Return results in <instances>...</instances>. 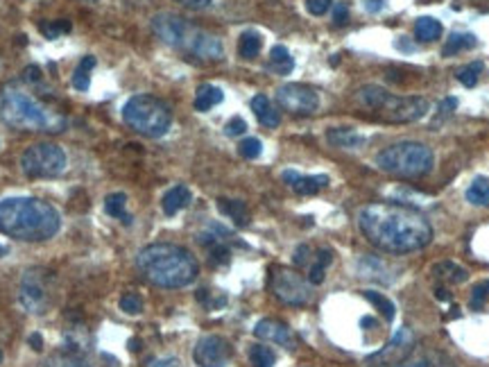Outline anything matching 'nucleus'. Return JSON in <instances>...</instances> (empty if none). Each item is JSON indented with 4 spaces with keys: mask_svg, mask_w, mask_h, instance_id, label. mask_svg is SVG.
<instances>
[{
    "mask_svg": "<svg viewBox=\"0 0 489 367\" xmlns=\"http://www.w3.org/2000/svg\"><path fill=\"white\" fill-rule=\"evenodd\" d=\"M225 100V93H222L220 87H213V84H202V87H197V93H195V112H209L216 105Z\"/></svg>",
    "mask_w": 489,
    "mask_h": 367,
    "instance_id": "23",
    "label": "nucleus"
},
{
    "mask_svg": "<svg viewBox=\"0 0 489 367\" xmlns=\"http://www.w3.org/2000/svg\"><path fill=\"white\" fill-rule=\"evenodd\" d=\"M23 75H25V80L28 82H39L41 80V71L37 66H30V68H25L23 71Z\"/></svg>",
    "mask_w": 489,
    "mask_h": 367,
    "instance_id": "49",
    "label": "nucleus"
},
{
    "mask_svg": "<svg viewBox=\"0 0 489 367\" xmlns=\"http://www.w3.org/2000/svg\"><path fill=\"white\" fill-rule=\"evenodd\" d=\"M62 220L53 204L37 198H7L0 202V234L23 243H44L57 236Z\"/></svg>",
    "mask_w": 489,
    "mask_h": 367,
    "instance_id": "2",
    "label": "nucleus"
},
{
    "mask_svg": "<svg viewBox=\"0 0 489 367\" xmlns=\"http://www.w3.org/2000/svg\"><path fill=\"white\" fill-rule=\"evenodd\" d=\"M105 213L111 218L123 220L125 225H132V216L127 213V198L125 193H111L105 198Z\"/></svg>",
    "mask_w": 489,
    "mask_h": 367,
    "instance_id": "30",
    "label": "nucleus"
},
{
    "mask_svg": "<svg viewBox=\"0 0 489 367\" xmlns=\"http://www.w3.org/2000/svg\"><path fill=\"white\" fill-rule=\"evenodd\" d=\"M394 367H458L444 352H435V349L415 347L408 358H403L399 365Z\"/></svg>",
    "mask_w": 489,
    "mask_h": 367,
    "instance_id": "18",
    "label": "nucleus"
},
{
    "mask_svg": "<svg viewBox=\"0 0 489 367\" xmlns=\"http://www.w3.org/2000/svg\"><path fill=\"white\" fill-rule=\"evenodd\" d=\"M152 32L173 50H179L200 62H220L225 57L222 41L207 30L197 28L191 21L173 12H161L152 16Z\"/></svg>",
    "mask_w": 489,
    "mask_h": 367,
    "instance_id": "4",
    "label": "nucleus"
},
{
    "mask_svg": "<svg viewBox=\"0 0 489 367\" xmlns=\"http://www.w3.org/2000/svg\"><path fill=\"white\" fill-rule=\"evenodd\" d=\"M270 290L281 304L288 306H306L313 300L311 281L286 266H274L270 270Z\"/></svg>",
    "mask_w": 489,
    "mask_h": 367,
    "instance_id": "10",
    "label": "nucleus"
},
{
    "mask_svg": "<svg viewBox=\"0 0 489 367\" xmlns=\"http://www.w3.org/2000/svg\"><path fill=\"white\" fill-rule=\"evenodd\" d=\"M96 68V57H82V62L77 64L75 73H73V87L77 91H89L91 87V71Z\"/></svg>",
    "mask_w": 489,
    "mask_h": 367,
    "instance_id": "32",
    "label": "nucleus"
},
{
    "mask_svg": "<svg viewBox=\"0 0 489 367\" xmlns=\"http://www.w3.org/2000/svg\"><path fill=\"white\" fill-rule=\"evenodd\" d=\"M311 261H313V256H311V247L308 245H299L297 250H295V266L297 268H308L311 266Z\"/></svg>",
    "mask_w": 489,
    "mask_h": 367,
    "instance_id": "44",
    "label": "nucleus"
},
{
    "mask_svg": "<svg viewBox=\"0 0 489 367\" xmlns=\"http://www.w3.org/2000/svg\"><path fill=\"white\" fill-rule=\"evenodd\" d=\"M360 324H363V327H376V324H379V322H376L374 318H370V315H367V318L360 320Z\"/></svg>",
    "mask_w": 489,
    "mask_h": 367,
    "instance_id": "52",
    "label": "nucleus"
},
{
    "mask_svg": "<svg viewBox=\"0 0 489 367\" xmlns=\"http://www.w3.org/2000/svg\"><path fill=\"white\" fill-rule=\"evenodd\" d=\"M349 21V7L347 3H333V23L345 25Z\"/></svg>",
    "mask_w": 489,
    "mask_h": 367,
    "instance_id": "45",
    "label": "nucleus"
},
{
    "mask_svg": "<svg viewBox=\"0 0 489 367\" xmlns=\"http://www.w3.org/2000/svg\"><path fill=\"white\" fill-rule=\"evenodd\" d=\"M0 121L19 132H53L59 134L66 127L62 114L48 109L30 93L16 87L0 91Z\"/></svg>",
    "mask_w": 489,
    "mask_h": 367,
    "instance_id": "5",
    "label": "nucleus"
},
{
    "mask_svg": "<svg viewBox=\"0 0 489 367\" xmlns=\"http://www.w3.org/2000/svg\"><path fill=\"white\" fill-rule=\"evenodd\" d=\"M356 102L363 109H370L385 123H415L428 114V100L422 96H394L379 84H367L356 91Z\"/></svg>",
    "mask_w": 489,
    "mask_h": 367,
    "instance_id": "6",
    "label": "nucleus"
},
{
    "mask_svg": "<svg viewBox=\"0 0 489 367\" xmlns=\"http://www.w3.org/2000/svg\"><path fill=\"white\" fill-rule=\"evenodd\" d=\"M50 272L44 268H32L23 275L21 288H19V302L28 313L32 315H44L50 309V297H53V288H50Z\"/></svg>",
    "mask_w": 489,
    "mask_h": 367,
    "instance_id": "11",
    "label": "nucleus"
},
{
    "mask_svg": "<svg viewBox=\"0 0 489 367\" xmlns=\"http://www.w3.org/2000/svg\"><path fill=\"white\" fill-rule=\"evenodd\" d=\"M250 361H252L254 367H274V363H277V356H274V352L270 347L252 345L250 347Z\"/></svg>",
    "mask_w": 489,
    "mask_h": 367,
    "instance_id": "36",
    "label": "nucleus"
},
{
    "mask_svg": "<svg viewBox=\"0 0 489 367\" xmlns=\"http://www.w3.org/2000/svg\"><path fill=\"white\" fill-rule=\"evenodd\" d=\"M281 179L297 195H315L331 184V179L326 175H302V173H297V170H283Z\"/></svg>",
    "mask_w": 489,
    "mask_h": 367,
    "instance_id": "17",
    "label": "nucleus"
},
{
    "mask_svg": "<svg viewBox=\"0 0 489 367\" xmlns=\"http://www.w3.org/2000/svg\"><path fill=\"white\" fill-rule=\"evenodd\" d=\"M435 297H437V300H442V302H449L451 300V295H449V290H446V288H435Z\"/></svg>",
    "mask_w": 489,
    "mask_h": 367,
    "instance_id": "51",
    "label": "nucleus"
},
{
    "mask_svg": "<svg viewBox=\"0 0 489 367\" xmlns=\"http://www.w3.org/2000/svg\"><path fill=\"white\" fill-rule=\"evenodd\" d=\"M238 152H240V155H243L245 159H259L261 152H263V143L256 139V136H250V139L240 141Z\"/></svg>",
    "mask_w": 489,
    "mask_h": 367,
    "instance_id": "40",
    "label": "nucleus"
},
{
    "mask_svg": "<svg viewBox=\"0 0 489 367\" xmlns=\"http://www.w3.org/2000/svg\"><path fill=\"white\" fill-rule=\"evenodd\" d=\"M118 306H120V311L127 315H139L143 313V297L139 293H125L120 297Z\"/></svg>",
    "mask_w": 489,
    "mask_h": 367,
    "instance_id": "37",
    "label": "nucleus"
},
{
    "mask_svg": "<svg viewBox=\"0 0 489 367\" xmlns=\"http://www.w3.org/2000/svg\"><path fill=\"white\" fill-rule=\"evenodd\" d=\"M123 121L130 130L148 139H161L173 125V112L163 100L150 93L132 96L123 107Z\"/></svg>",
    "mask_w": 489,
    "mask_h": 367,
    "instance_id": "8",
    "label": "nucleus"
},
{
    "mask_svg": "<svg viewBox=\"0 0 489 367\" xmlns=\"http://www.w3.org/2000/svg\"><path fill=\"white\" fill-rule=\"evenodd\" d=\"M376 166L383 173L401 179H419L426 177L435 166L433 150L417 141H401L376 155Z\"/></svg>",
    "mask_w": 489,
    "mask_h": 367,
    "instance_id": "7",
    "label": "nucleus"
},
{
    "mask_svg": "<svg viewBox=\"0 0 489 367\" xmlns=\"http://www.w3.org/2000/svg\"><path fill=\"white\" fill-rule=\"evenodd\" d=\"M28 345L34 349V352H44V338H41L39 334H32L28 338Z\"/></svg>",
    "mask_w": 489,
    "mask_h": 367,
    "instance_id": "50",
    "label": "nucleus"
},
{
    "mask_svg": "<svg viewBox=\"0 0 489 367\" xmlns=\"http://www.w3.org/2000/svg\"><path fill=\"white\" fill-rule=\"evenodd\" d=\"M150 367H184L182 361L175 356H168V358H159V361H154Z\"/></svg>",
    "mask_w": 489,
    "mask_h": 367,
    "instance_id": "46",
    "label": "nucleus"
},
{
    "mask_svg": "<svg viewBox=\"0 0 489 367\" xmlns=\"http://www.w3.org/2000/svg\"><path fill=\"white\" fill-rule=\"evenodd\" d=\"M231 343L222 336H202L193 349V361L200 367H227L231 361Z\"/></svg>",
    "mask_w": 489,
    "mask_h": 367,
    "instance_id": "14",
    "label": "nucleus"
},
{
    "mask_svg": "<svg viewBox=\"0 0 489 367\" xmlns=\"http://www.w3.org/2000/svg\"><path fill=\"white\" fill-rule=\"evenodd\" d=\"M331 261H333V252L326 250V247H322V250L317 252L315 259L311 261V266H308L306 279L311 281V286H320V284H322L324 275H326V268L331 266Z\"/></svg>",
    "mask_w": 489,
    "mask_h": 367,
    "instance_id": "27",
    "label": "nucleus"
},
{
    "mask_svg": "<svg viewBox=\"0 0 489 367\" xmlns=\"http://www.w3.org/2000/svg\"><path fill=\"white\" fill-rule=\"evenodd\" d=\"M252 112L256 116V121H259L263 127H270V130H274V127H279L281 123V116L277 109L272 107V102L268 96H263V93H259V96H254L252 98Z\"/></svg>",
    "mask_w": 489,
    "mask_h": 367,
    "instance_id": "21",
    "label": "nucleus"
},
{
    "mask_svg": "<svg viewBox=\"0 0 489 367\" xmlns=\"http://www.w3.org/2000/svg\"><path fill=\"white\" fill-rule=\"evenodd\" d=\"M356 272H358V277L370 279L374 284H383V286L394 284L399 277V268H394L392 263L381 259V256H360L356 263Z\"/></svg>",
    "mask_w": 489,
    "mask_h": 367,
    "instance_id": "15",
    "label": "nucleus"
},
{
    "mask_svg": "<svg viewBox=\"0 0 489 367\" xmlns=\"http://www.w3.org/2000/svg\"><path fill=\"white\" fill-rule=\"evenodd\" d=\"M415 345V334L408 327L397 329V334L392 336L388 347H383L381 352L372 354L367 358V367H394L399 365L403 358H408Z\"/></svg>",
    "mask_w": 489,
    "mask_h": 367,
    "instance_id": "13",
    "label": "nucleus"
},
{
    "mask_svg": "<svg viewBox=\"0 0 489 367\" xmlns=\"http://www.w3.org/2000/svg\"><path fill=\"white\" fill-rule=\"evenodd\" d=\"M261 48H263V39H261L259 32L247 30V32L240 34V39H238V55L243 57V59H254V57H259Z\"/></svg>",
    "mask_w": 489,
    "mask_h": 367,
    "instance_id": "31",
    "label": "nucleus"
},
{
    "mask_svg": "<svg viewBox=\"0 0 489 367\" xmlns=\"http://www.w3.org/2000/svg\"><path fill=\"white\" fill-rule=\"evenodd\" d=\"M229 259H231V252H229V247L222 241L209 245V261H211V266H227Z\"/></svg>",
    "mask_w": 489,
    "mask_h": 367,
    "instance_id": "39",
    "label": "nucleus"
},
{
    "mask_svg": "<svg viewBox=\"0 0 489 367\" xmlns=\"http://www.w3.org/2000/svg\"><path fill=\"white\" fill-rule=\"evenodd\" d=\"M136 268L141 275L159 288H184L191 286L200 272L197 259L182 245L152 243L143 247L136 256Z\"/></svg>",
    "mask_w": 489,
    "mask_h": 367,
    "instance_id": "3",
    "label": "nucleus"
},
{
    "mask_svg": "<svg viewBox=\"0 0 489 367\" xmlns=\"http://www.w3.org/2000/svg\"><path fill=\"white\" fill-rule=\"evenodd\" d=\"M326 141L340 150H358L363 148L367 139L356 130H351V127H333V130L326 132Z\"/></svg>",
    "mask_w": 489,
    "mask_h": 367,
    "instance_id": "20",
    "label": "nucleus"
},
{
    "mask_svg": "<svg viewBox=\"0 0 489 367\" xmlns=\"http://www.w3.org/2000/svg\"><path fill=\"white\" fill-rule=\"evenodd\" d=\"M363 7L370 14H379L383 10V0H363Z\"/></svg>",
    "mask_w": 489,
    "mask_h": 367,
    "instance_id": "48",
    "label": "nucleus"
},
{
    "mask_svg": "<svg viewBox=\"0 0 489 367\" xmlns=\"http://www.w3.org/2000/svg\"><path fill=\"white\" fill-rule=\"evenodd\" d=\"M0 361H3V354H0Z\"/></svg>",
    "mask_w": 489,
    "mask_h": 367,
    "instance_id": "55",
    "label": "nucleus"
},
{
    "mask_svg": "<svg viewBox=\"0 0 489 367\" xmlns=\"http://www.w3.org/2000/svg\"><path fill=\"white\" fill-rule=\"evenodd\" d=\"M277 105L288 114L311 116L320 109V96L306 84H283L277 89Z\"/></svg>",
    "mask_w": 489,
    "mask_h": 367,
    "instance_id": "12",
    "label": "nucleus"
},
{
    "mask_svg": "<svg viewBox=\"0 0 489 367\" xmlns=\"http://www.w3.org/2000/svg\"><path fill=\"white\" fill-rule=\"evenodd\" d=\"M333 7V0H306V10L313 16H324Z\"/></svg>",
    "mask_w": 489,
    "mask_h": 367,
    "instance_id": "43",
    "label": "nucleus"
},
{
    "mask_svg": "<svg viewBox=\"0 0 489 367\" xmlns=\"http://www.w3.org/2000/svg\"><path fill=\"white\" fill-rule=\"evenodd\" d=\"M139 345H141V343H139V340H136V338H132V340H130V349H132V352H139Z\"/></svg>",
    "mask_w": 489,
    "mask_h": 367,
    "instance_id": "53",
    "label": "nucleus"
},
{
    "mask_svg": "<svg viewBox=\"0 0 489 367\" xmlns=\"http://www.w3.org/2000/svg\"><path fill=\"white\" fill-rule=\"evenodd\" d=\"M254 336L265 340V343H274V345H281L286 349L297 347V338L293 334V329H290L286 322L274 320V318H263V320L256 322Z\"/></svg>",
    "mask_w": 489,
    "mask_h": 367,
    "instance_id": "16",
    "label": "nucleus"
},
{
    "mask_svg": "<svg viewBox=\"0 0 489 367\" xmlns=\"http://www.w3.org/2000/svg\"><path fill=\"white\" fill-rule=\"evenodd\" d=\"M465 198H467L469 204H474V207L489 209V177L480 175V177L471 179V184L467 186Z\"/></svg>",
    "mask_w": 489,
    "mask_h": 367,
    "instance_id": "25",
    "label": "nucleus"
},
{
    "mask_svg": "<svg viewBox=\"0 0 489 367\" xmlns=\"http://www.w3.org/2000/svg\"><path fill=\"white\" fill-rule=\"evenodd\" d=\"M245 132H247V123L243 121V118H238V116H234V118H231V121L225 125V134L231 136V139H236V136H243Z\"/></svg>",
    "mask_w": 489,
    "mask_h": 367,
    "instance_id": "42",
    "label": "nucleus"
},
{
    "mask_svg": "<svg viewBox=\"0 0 489 367\" xmlns=\"http://www.w3.org/2000/svg\"><path fill=\"white\" fill-rule=\"evenodd\" d=\"M363 297H365V300L370 302V304H374L379 311H383L385 320H388V322L394 320V315H397V309H394V304H392L383 293H376V290H363Z\"/></svg>",
    "mask_w": 489,
    "mask_h": 367,
    "instance_id": "35",
    "label": "nucleus"
},
{
    "mask_svg": "<svg viewBox=\"0 0 489 367\" xmlns=\"http://www.w3.org/2000/svg\"><path fill=\"white\" fill-rule=\"evenodd\" d=\"M478 46V37L471 32H453L449 39H446V44L442 48V55L444 57H453L458 53H465V50H471Z\"/></svg>",
    "mask_w": 489,
    "mask_h": 367,
    "instance_id": "24",
    "label": "nucleus"
},
{
    "mask_svg": "<svg viewBox=\"0 0 489 367\" xmlns=\"http://www.w3.org/2000/svg\"><path fill=\"white\" fill-rule=\"evenodd\" d=\"M184 7H188V10H204V7H209L211 0H179Z\"/></svg>",
    "mask_w": 489,
    "mask_h": 367,
    "instance_id": "47",
    "label": "nucleus"
},
{
    "mask_svg": "<svg viewBox=\"0 0 489 367\" xmlns=\"http://www.w3.org/2000/svg\"><path fill=\"white\" fill-rule=\"evenodd\" d=\"M365 241L385 254H410L433 241V227L419 209L399 202H372L358 211Z\"/></svg>",
    "mask_w": 489,
    "mask_h": 367,
    "instance_id": "1",
    "label": "nucleus"
},
{
    "mask_svg": "<svg viewBox=\"0 0 489 367\" xmlns=\"http://www.w3.org/2000/svg\"><path fill=\"white\" fill-rule=\"evenodd\" d=\"M218 211L222 216L231 218L238 227H245L250 223V211H247V204L243 200H227V198H220L218 200Z\"/></svg>",
    "mask_w": 489,
    "mask_h": 367,
    "instance_id": "26",
    "label": "nucleus"
},
{
    "mask_svg": "<svg viewBox=\"0 0 489 367\" xmlns=\"http://www.w3.org/2000/svg\"><path fill=\"white\" fill-rule=\"evenodd\" d=\"M41 367H91V365H89V361H84L82 354L64 352V354H57L53 358H48V361Z\"/></svg>",
    "mask_w": 489,
    "mask_h": 367,
    "instance_id": "34",
    "label": "nucleus"
},
{
    "mask_svg": "<svg viewBox=\"0 0 489 367\" xmlns=\"http://www.w3.org/2000/svg\"><path fill=\"white\" fill-rule=\"evenodd\" d=\"M66 168L64 150L55 143H34L21 155V170L30 179L59 177Z\"/></svg>",
    "mask_w": 489,
    "mask_h": 367,
    "instance_id": "9",
    "label": "nucleus"
},
{
    "mask_svg": "<svg viewBox=\"0 0 489 367\" xmlns=\"http://www.w3.org/2000/svg\"><path fill=\"white\" fill-rule=\"evenodd\" d=\"M193 202V193L188 186L184 184H177L173 186L166 195H163V200H161V209L166 216H177L179 211H184L188 204Z\"/></svg>",
    "mask_w": 489,
    "mask_h": 367,
    "instance_id": "19",
    "label": "nucleus"
},
{
    "mask_svg": "<svg viewBox=\"0 0 489 367\" xmlns=\"http://www.w3.org/2000/svg\"><path fill=\"white\" fill-rule=\"evenodd\" d=\"M415 37L417 41H424V44H431L442 37V23L433 19V16H422L415 23Z\"/></svg>",
    "mask_w": 489,
    "mask_h": 367,
    "instance_id": "28",
    "label": "nucleus"
},
{
    "mask_svg": "<svg viewBox=\"0 0 489 367\" xmlns=\"http://www.w3.org/2000/svg\"><path fill=\"white\" fill-rule=\"evenodd\" d=\"M487 297H489V281H483V284H476L474 290H471V302L469 306L474 311H480L485 306L487 302Z\"/></svg>",
    "mask_w": 489,
    "mask_h": 367,
    "instance_id": "41",
    "label": "nucleus"
},
{
    "mask_svg": "<svg viewBox=\"0 0 489 367\" xmlns=\"http://www.w3.org/2000/svg\"><path fill=\"white\" fill-rule=\"evenodd\" d=\"M483 68H485V64H483V62H471V64H467V66L458 68L456 78H458V82L462 84V87L474 89L476 84H478L480 73H483Z\"/></svg>",
    "mask_w": 489,
    "mask_h": 367,
    "instance_id": "33",
    "label": "nucleus"
},
{
    "mask_svg": "<svg viewBox=\"0 0 489 367\" xmlns=\"http://www.w3.org/2000/svg\"><path fill=\"white\" fill-rule=\"evenodd\" d=\"M433 275L437 277V281H444V284H449V286H460L469 279V272L453 261L437 263V266L433 268Z\"/></svg>",
    "mask_w": 489,
    "mask_h": 367,
    "instance_id": "22",
    "label": "nucleus"
},
{
    "mask_svg": "<svg viewBox=\"0 0 489 367\" xmlns=\"http://www.w3.org/2000/svg\"><path fill=\"white\" fill-rule=\"evenodd\" d=\"M295 68V59L290 57L286 46H274L270 50V71H274L277 75H290Z\"/></svg>",
    "mask_w": 489,
    "mask_h": 367,
    "instance_id": "29",
    "label": "nucleus"
},
{
    "mask_svg": "<svg viewBox=\"0 0 489 367\" xmlns=\"http://www.w3.org/2000/svg\"><path fill=\"white\" fill-rule=\"evenodd\" d=\"M39 30L44 32L46 39H57V37H62V34L71 32V21L57 19V21H50V23H41Z\"/></svg>",
    "mask_w": 489,
    "mask_h": 367,
    "instance_id": "38",
    "label": "nucleus"
},
{
    "mask_svg": "<svg viewBox=\"0 0 489 367\" xmlns=\"http://www.w3.org/2000/svg\"><path fill=\"white\" fill-rule=\"evenodd\" d=\"M7 252V247H3V245H0V256H3Z\"/></svg>",
    "mask_w": 489,
    "mask_h": 367,
    "instance_id": "54",
    "label": "nucleus"
}]
</instances>
